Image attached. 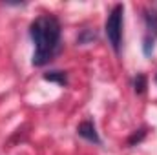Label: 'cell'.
Listing matches in <instances>:
<instances>
[{"instance_id": "2", "label": "cell", "mask_w": 157, "mask_h": 155, "mask_svg": "<svg viewBox=\"0 0 157 155\" xmlns=\"http://www.w3.org/2000/svg\"><path fill=\"white\" fill-rule=\"evenodd\" d=\"M122 22H124V7H122V4H117L110 11L106 24H104L106 37L117 53L121 51V44H122Z\"/></svg>"}, {"instance_id": "7", "label": "cell", "mask_w": 157, "mask_h": 155, "mask_svg": "<svg viewBox=\"0 0 157 155\" xmlns=\"http://www.w3.org/2000/svg\"><path fill=\"white\" fill-rule=\"evenodd\" d=\"M143 51H144V55H150L152 51H154V37H146L144 42H143Z\"/></svg>"}, {"instance_id": "5", "label": "cell", "mask_w": 157, "mask_h": 155, "mask_svg": "<svg viewBox=\"0 0 157 155\" xmlns=\"http://www.w3.org/2000/svg\"><path fill=\"white\" fill-rule=\"evenodd\" d=\"M44 78L49 80V82H59L60 86H64V84L68 82V78H66V73H64V71H49V73L44 75Z\"/></svg>"}, {"instance_id": "6", "label": "cell", "mask_w": 157, "mask_h": 155, "mask_svg": "<svg viewBox=\"0 0 157 155\" xmlns=\"http://www.w3.org/2000/svg\"><path fill=\"white\" fill-rule=\"evenodd\" d=\"M133 88H135V91L137 93H144V89H146V77L143 75V73H139L135 80H133Z\"/></svg>"}, {"instance_id": "1", "label": "cell", "mask_w": 157, "mask_h": 155, "mask_svg": "<svg viewBox=\"0 0 157 155\" xmlns=\"http://www.w3.org/2000/svg\"><path fill=\"white\" fill-rule=\"evenodd\" d=\"M29 35L35 42L33 66L48 64L60 42V22L55 15H40L29 26Z\"/></svg>"}, {"instance_id": "3", "label": "cell", "mask_w": 157, "mask_h": 155, "mask_svg": "<svg viewBox=\"0 0 157 155\" xmlns=\"http://www.w3.org/2000/svg\"><path fill=\"white\" fill-rule=\"evenodd\" d=\"M77 133L82 139H86V141H90V142H93V144H101V137H99V133H97V130H95V124H93L91 120L80 122L77 126Z\"/></svg>"}, {"instance_id": "4", "label": "cell", "mask_w": 157, "mask_h": 155, "mask_svg": "<svg viewBox=\"0 0 157 155\" xmlns=\"http://www.w3.org/2000/svg\"><path fill=\"white\" fill-rule=\"evenodd\" d=\"M144 22L150 33L157 35V11L155 9H144Z\"/></svg>"}, {"instance_id": "8", "label": "cell", "mask_w": 157, "mask_h": 155, "mask_svg": "<svg viewBox=\"0 0 157 155\" xmlns=\"http://www.w3.org/2000/svg\"><path fill=\"white\" fill-rule=\"evenodd\" d=\"M143 137H144V130H139V133H133V137H130V141H128V144H130V146H133L135 142H139V141H143Z\"/></svg>"}, {"instance_id": "9", "label": "cell", "mask_w": 157, "mask_h": 155, "mask_svg": "<svg viewBox=\"0 0 157 155\" xmlns=\"http://www.w3.org/2000/svg\"><path fill=\"white\" fill-rule=\"evenodd\" d=\"M155 82H157V77H155Z\"/></svg>"}]
</instances>
